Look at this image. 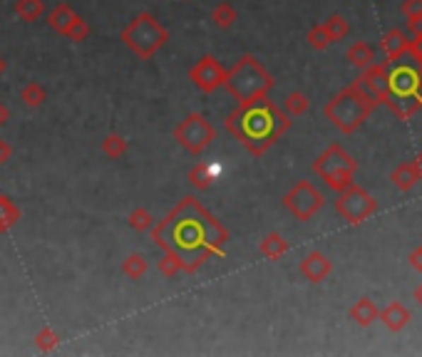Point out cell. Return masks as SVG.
<instances>
[{"label": "cell", "mask_w": 422, "mask_h": 357, "mask_svg": "<svg viewBox=\"0 0 422 357\" xmlns=\"http://www.w3.org/2000/svg\"><path fill=\"white\" fill-rule=\"evenodd\" d=\"M20 100L25 102L30 110H35V107H40L42 102L47 100V92H45V87H42L40 82H28V85L20 90Z\"/></svg>", "instance_id": "4316f807"}, {"label": "cell", "mask_w": 422, "mask_h": 357, "mask_svg": "<svg viewBox=\"0 0 422 357\" xmlns=\"http://www.w3.org/2000/svg\"><path fill=\"white\" fill-rule=\"evenodd\" d=\"M8 119H11V110H8V105H3V102H0V127L6 124Z\"/></svg>", "instance_id": "8d00e7d4"}, {"label": "cell", "mask_w": 422, "mask_h": 357, "mask_svg": "<svg viewBox=\"0 0 422 357\" xmlns=\"http://www.w3.org/2000/svg\"><path fill=\"white\" fill-rule=\"evenodd\" d=\"M377 320H382V325H385L390 332H400L402 327L412 320V315L400 300H392V303H387L380 312H377Z\"/></svg>", "instance_id": "2e32d148"}, {"label": "cell", "mask_w": 422, "mask_h": 357, "mask_svg": "<svg viewBox=\"0 0 422 357\" xmlns=\"http://www.w3.org/2000/svg\"><path fill=\"white\" fill-rule=\"evenodd\" d=\"M375 209H377V201L365 192V189L358 187L356 182L348 184L346 189L338 192L336 211L341 213L351 226H361L363 221H368V218L375 213Z\"/></svg>", "instance_id": "9c48e42d"}, {"label": "cell", "mask_w": 422, "mask_h": 357, "mask_svg": "<svg viewBox=\"0 0 422 357\" xmlns=\"http://www.w3.org/2000/svg\"><path fill=\"white\" fill-rule=\"evenodd\" d=\"M298 271H300V276H303L305 281H310V283H323V281H326V278L333 273V263H331V258H328L326 253L310 251L308 256H305L303 261H300Z\"/></svg>", "instance_id": "4fadbf2b"}, {"label": "cell", "mask_w": 422, "mask_h": 357, "mask_svg": "<svg viewBox=\"0 0 422 357\" xmlns=\"http://www.w3.org/2000/svg\"><path fill=\"white\" fill-rule=\"evenodd\" d=\"M13 159V144L6 139H0V164H8Z\"/></svg>", "instance_id": "e575fe53"}, {"label": "cell", "mask_w": 422, "mask_h": 357, "mask_svg": "<svg viewBox=\"0 0 422 357\" xmlns=\"http://www.w3.org/2000/svg\"><path fill=\"white\" fill-rule=\"evenodd\" d=\"M164 256L159 258V263H157V268H159V273H162L164 278H174L179 271H182V263H179V258L174 256L172 251H162Z\"/></svg>", "instance_id": "1f68e13d"}, {"label": "cell", "mask_w": 422, "mask_h": 357, "mask_svg": "<svg viewBox=\"0 0 422 357\" xmlns=\"http://www.w3.org/2000/svg\"><path fill=\"white\" fill-rule=\"evenodd\" d=\"M415 164H417V171H420V182H422V151H420V156L415 159Z\"/></svg>", "instance_id": "ab89813d"}, {"label": "cell", "mask_w": 422, "mask_h": 357, "mask_svg": "<svg viewBox=\"0 0 422 357\" xmlns=\"http://www.w3.org/2000/svg\"><path fill=\"white\" fill-rule=\"evenodd\" d=\"M259 253L264 258H269V261H279L281 256H286V253H288V241H286L281 233L271 231V233H266V236L261 238Z\"/></svg>", "instance_id": "ac0fdd59"}, {"label": "cell", "mask_w": 422, "mask_h": 357, "mask_svg": "<svg viewBox=\"0 0 422 357\" xmlns=\"http://www.w3.org/2000/svg\"><path fill=\"white\" fill-rule=\"evenodd\" d=\"M380 50L387 62L402 60V57L407 55V50H410V37H407L402 30H397V28H390V30L382 35Z\"/></svg>", "instance_id": "5bb4252c"}, {"label": "cell", "mask_w": 422, "mask_h": 357, "mask_svg": "<svg viewBox=\"0 0 422 357\" xmlns=\"http://www.w3.org/2000/svg\"><path fill=\"white\" fill-rule=\"evenodd\" d=\"M375 107H377L375 102H373L356 82H351L346 90H341L328 102L323 115H326L328 122H333V127L341 129L343 134H353V131H358L365 124L368 117L375 112Z\"/></svg>", "instance_id": "5b68a950"}, {"label": "cell", "mask_w": 422, "mask_h": 357, "mask_svg": "<svg viewBox=\"0 0 422 357\" xmlns=\"http://www.w3.org/2000/svg\"><path fill=\"white\" fill-rule=\"evenodd\" d=\"M18 221H20V209L11 197L0 194V233H8Z\"/></svg>", "instance_id": "7402d4cb"}, {"label": "cell", "mask_w": 422, "mask_h": 357, "mask_svg": "<svg viewBox=\"0 0 422 357\" xmlns=\"http://www.w3.org/2000/svg\"><path fill=\"white\" fill-rule=\"evenodd\" d=\"M382 105L397 119H410L422 110V60L390 62V67H387V92Z\"/></svg>", "instance_id": "3957f363"}, {"label": "cell", "mask_w": 422, "mask_h": 357, "mask_svg": "<svg viewBox=\"0 0 422 357\" xmlns=\"http://www.w3.org/2000/svg\"><path fill=\"white\" fill-rule=\"evenodd\" d=\"M16 16L23 23H37L45 16V3L42 0H16Z\"/></svg>", "instance_id": "603a6c76"}, {"label": "cell", "mask_w": 422, "mask_h": 357, "mask_svg": "<svg viewBox=\"0 0 422 357\" xmlns=\"http://www.w3.org/2000/svg\"><path fill=\"white\" fill-rule=\"evenodd\" d=\"M308 107H310V100L303 95V92H291V95L283 100V105H281V110H283L288 117H300L308 112Z\"/></svg>", "instance_id": "d4e9b609"}, {"label": "cell", "mask_w": 422, "mask_h": 357, "mask_svg": "<svg viewBox=\"0 0 422 357\" xmlns=\"http://www.w3.org/2000/svg\"><path fill=\"white\" fill-rule=\"evenodd\" d=\"M405 21H412V18H422V0H402L400 6Z\"/></svg>", "instance_id": "836d02e7"}, {"label": "cell", "mask_w": 422, "mask_h": 357, "mask_svg": "<svg viewBox=\"0 0 422 357\" xmlns=\"http://www.w3.org/2000/svg\"><path fill=\"white\" fill-rule=\"evenodd\" d=\"M57 342H60V335H57L52 327H42L40 332L35 335V345L40 347L42 352H50V350H55L57 347Z\"/></svg>", "instance_id": "d6a6232c"}, {"label": "cell", "mask_w": 422, "mask_h": 357, "mask_svg": "<svg viewBox=\"0 0 422 357\" xmlns=\"http://www.w3.org/2000/svg\"><path fill=\"white\" fill-rule=\"evenodd\" d=\"M412 298H415V300H417V303H420V305H422V283H420V286L415 288V293H412Z\"/></svg>", "instance_id": "74e56055"}, {"label": "cell", "mask_w": 422, "mask_h": 357, "mask_svg": "<svg viewBox=\"0 0 422 357\" xmlns=\"http://www.w3.org/2000/svg\"><path fill=\"white\" fill-rule=\"evenodd\" d=\"M224 77H226V70L221 67V62L216 60L214 55H201L194 62L192 70H189V80H192L194 87H197L199 92H204V95H211V92H216L219 87H224Z\"/></svg>", "instance_id": "8fae6325"}, {"label": "cell", "mask_w": 422, "mask_h": 357, "mask_svg": "<svg viewBox=\"0 0 422 357\" xmlns=\"http://www.w3.org/2000/svg\"><path fill=\"white\" fill-rule=\"evenodd\" d=\"M216 174H219L216 166H209V164H201V161H199V164L189 171V184H192L197 192H206V189L216 182Z\"/></svg>", "instance_id": "44dd1931"}, {"label": "cell", "mask_w": 422, "mask_h": 357, "mask_svg": "<svg viewBox=\"0 0 422 357\" xmlns=\"http://www.w3.org/2000/svg\"><path fill=\"white\" fill-rule=\"evenodd\" d=\"M77 21H80V16H77V13L72 11L67 3H57V6L47 13V25H50L52 30H55L57 35H62V37L70 35L72 28L77 25Z\"/></svg>", "instance_id": "9a60e30c"}, {"label": "cell", "mask_w": 422, "mask_h": 357, "mask_svg": "<svg viewBox=\"0 0 422 357\" xmlns=\"http://www.w3.org/2000/svg\"><path fill=\"white\" fill-rule=\"evenodd\" d=\"M102 151L110 156V159H122L124 151H127V139L122 134H107L102 139Z\"/></svg>", "instance_id": "f1b7e54d"}, {"label": "cell", "mask_w": 422, "mask_h": 357, "mask_svg": "<svg viewBox=\"0 0 422 357\" xmlns=\"http://www.w3.org/2000/svg\"><path fill=\"white\" fill-rule=\"evenodd\" d=\"M127 223L134 228V231H139V233H142V231H149V228L154 226V216L147 211V209H142V206H139V209H134V211L127 216Z\"/></svg>", "instance_id": "4dcf8cb0"}, {"label": "cell", "mask_w": 422, "mask_h": 357, "mask_svg": "<svg viewBox=\"0 0 422 357\" xmlns=\"http://www.w3.org/2000/svg\"><path fill=\"white\" fill-rule=\"evenodd\" d=\"M420 248H422V246H420Z\"/></svg>", "instance_id": "60d3db41"}, {"label": "cell", "mask_w": 422, "mask_h": 357, "mask_svg": "<svg viewBox=\"0 0 422 357\" xmlns=\"http://www.w3.org/2000/svg\"><path fill=\"white\" fill-rule=\"evenodd\" d=\"M390 182L395 184V189H400V192H412V189L417 187V182H420V171H417V164L415 161H400V164L392 169L390 174Z\"/></svg>", "instance_id": "e0dca14e"}, {"label": "cell", "mask_w": 422, "mask_h": 357, "mask_svg": "<svg viewBox=\"0 0 422 357\" xmlns=\"http://www.w3.org/2000/svg\"><path fill=\"white\" fill-rule=\"evenodd\" d=\"M356 159L343 149L341 144H331L326 151H323L318 159L313 161V171L315 176H321L323 184L333 192H341L348 184H353V176H356Z\"/></svg>", "instance_id": "52a82bcc"}, {"label": "cell", "mask_w": 422, "mask_h": 357, "mask_svg": "<svg viewBox=\"0 0 422 357\" xmlns=\"http://www.w3.org/2000/svg\"><path fill=\"white\" fill-rule=\"evenodd\" d=\"M305 40H308V45L313 47L315 52H323V50H328V47L333 45L331 35H328V30H326V25H323V23H318V25L310 28L308 35H305Z\"/></svg>", "instance_id": "83f0119b"}, {"label": "cell", "mask_w": 422, "mask_h": 357, "mask_svg": "<svg viewBox=\"0 0 422 357\" xmlns=\"http://www.w3.org/2000/svg\"><path fill=\"white\" fill-rule=\"evenodd\" d=\"M147 261H144L142 253H129L127 258L122 261V273L127 278H132V281H139V278L147 273Z\"/></svg>", "instance_id": "484cf974"}, {"label": "cell", "mask_w": 422, "mask_h": 357, "mask_svg": "<svg viewBox=\"0 0 422 357\" xmlns=\"http://www.w3.org/2000/svg\"><path fill=\"white\" fill-rule=\"evenodd\" d=\"M377 312H380V308L370 298H358L356 305L351 308V320H356L361 327H368L377 320Z\"/></svg>", "instance_id": "d6986e66"}, {"label": "cell", "mask_w": 422, "mask_h": 357, "mask_svg": "<svg viewBox=\"0 0 422 357\" xmlns=\"http://www.w3.org/2000/svg\"><path fill=\"white\" fill-rule=\"evenodd\" d=\"M8 70V62H6V57L0 55V77H3V72Z\"/></svg>", "instance_id": "f35d334b"}, {"label": "cell", "mask_w": 422, "mask_h": 357, "mask_svg": "<svg viewBox=\"0 0 422 357\" xmlns=\"http://www.w3.org/2000/svg\"><path fill=\"white\" fill-rule=\"evenodd\" d=\"M326 199L318 189L310 182H295L291 187V192H286L283 197V206L291 211V216L298 218V221H310L315 213L321 211Z\"/></svg>", "instance_id": "30bf717a"}, {"label": "cell", "mask_w": 422, "mask_h": 357, "mask_svg": "<svg viewBox=\"0 0 422 357\" xmlns=\"http://www.w3.org/2000/svg\"><path fill=\"white\" fill-rule=\"evenodd\" d=\"M152 241L179 258L184 273H194L211 256L224 253L229 231L194 197H187L164 221L154 223Z\"/></svg>", "instance_id": "6da1fadb"}, {"label": "cell", "mask_w": 422, "mask_h": 357, "mask_svg": "<svg viewBox=\"0 0 422 357\" xmlns=\"http://www.w3.org/2000/svg\"><path fill=\"white\" fill-rule=\"evenodd\" d=\"M236 21H239V13H236V8L231 6L229 0L219 3V6L211 11V23H214L219 30H229V28H234Z\"/></svg>", "instance_id": "cb8c5ba5"}, {"label": "cell", "mask_w": 422, "mask_h": 357, "mask_svg": "<svg viewBox=\"0 0 422 357\" xmlns=\"http://www.w3.org/2000/svg\"><path fill=\"white\" fill-rule=\"evenodd\" d=\"M119 40L139 57V60H152L157 50H162L169 42V30L152 16V13H139L122 33Z\"/></svg>", "instance_id": "8992f818"}, {"label": "cell", "mask_w": 422, "mask_h": 357, "mask_svg": "<svg viewBox=\"0 0 422 357\" xmlns=\"http://www.w3.org/2000/svg\"><path fill=\"white\" fill-rule=\"evenodd\" d=\"M346 60L351 62L353 67H358V70H365L368 65H373L375 62V47L368 45V42H353L351 47H348L346 52Z\"/></svg>", "instance_id": "ffe728a7"}, {"label": "cell", "mask_w": 422, "mask_h": 357, "mask_svg": "<svg viewBox=\"0 0 422 357\" xmlns=\"http://www.w3.org/2000/svg\"><path fill=\"white\" fill-rule=\"evenodd\" d=\"M387 67H390V62H373V65H368L365 70L361 72V75L356 77V85L361 87L363 92H365L368 97H370L375 105H382V100H385V92H387Z\"/></svg>", "instance_id": "7c38bea8"}, {"label": "cell", "mask_w": 422, "mask_h": 357, "mask_svg": "<svg viewBox=\"0 0 422 357\" xmlns=\"http://www.w3.org/2000/svg\"><path fill=\"white\" fill-rule=\"evenodd\" d=\"M174 139H177L179 146H184L189 154L199 156V154H204V151L211 146V141L216 139V129L204 115L192 112V115H187L177 127H174Z\"/></svg>", "instance_id": "ba28073f"}, {"label": "cell", "mask_w": 422, "mask_h": 357, "mask_svg": "<svg viewBox=\"0 0 422 357\" xmlns=\"http://www.w3.org/2000/svg\"><path fill=\"white\" fill-rule=\"evenodd\" d=\"M323 25H326V30H328V35H331L333 42L343 40V37H346L348 33H351V23H348L343 16H338V13H333V16L328 18V21L323 23Z\"/></svg>", "instance_id": "f546056e"}, {"label": "cell", "mask_w": 422, "mask_h": 357, "mask_svg": "<svg viewBox=\"0 0 422 357\" xmlns=\"http://www.w3.org/2000/svg\"><path fill=\"white\" fill-rule=\"evenodd\" d=\"M226 129L254 156H264L291 129V117L266 95L236 107L226 117Z\"/></svg>", "instance_id": "7a4b0ae2"}, {"label": "cell", "mask_w": 422, "mask_h": 357, "mask_svg": "<svg viewBox=\"0 0 422 357\" xmlns=\"http://www.w3.org/2000/svg\"><path fill=\"white\" fill-rule=\"evenodd\" d=\"M224 87L239 105H246V102L269 95L274 90V77L254 55H241L236 65L226 70Z\"/></svg>", "instance_id": "277c9868"}, {"label": "cell", "mask_w": 422, "mask_h": 357, "mask_svg": "<svg viewBox=\"0 0 422 357\" xmlns=\"http://www.w3.org/2000/svg\"><path fill=\"white\" fill-rule=\"evenodd\" d=\"M407 263H410V268H415L417 273H422V248H415V251L407 256Z\"/></svg>", "instance_id": "d590c367"}]
</instances>
